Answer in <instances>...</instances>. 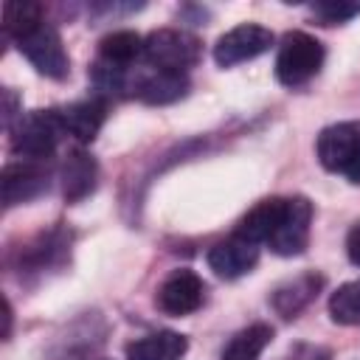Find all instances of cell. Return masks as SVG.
<instances>
[{"instance_id":"5b68a950","label":"cell","mask_w":360,"mask_h":360,"mask_svg":"<svg viewBox=\"0 0 360 360\" xmlns=\"http://www.w3.org/2000/svg\"><path fill=\"white\" fill-rule=\"evenodd\" d=\"M17 48L48 79H65L68 70H70V59H68V51L62 45V37L48 22H39L34 31H28L25 37H20L17 39Z\"/></svg>"},{"instance_id":"6da1fadb","label":"cell","mask_w":360,"mask_h":360,"mask_svg":"<svg viewBox=\"0 0 360 360\" xmlns=\"http://www.w3.org/2000/svg\"><path fill=\"white\" fill-rule=\"evenodd\" d=\"M323 59H326V51L312 34L290 31L284 34L276 53V79L287 87L307 84L323 68Z\"/></svg>"},{"instance_id":"3957f363","label":"cell","mask_w":360,"mask_h":360,"mask_svg":"<svg viewBox=\"0 0 360 360\" xmlns=\"http://www.w3.org/2000/svg\"><path fill=\"white\" fill-rule=\"evenodd\" d=\"M200 53H202L200 39L180 28H158L143 39V59L155 70L186 73L200 62Z\"/></svg>"},{"instance_id":"ba28073f","label":"cell","mask_w":360,"mask_h":360,"mask_svg":"<svg viewBox=\"0 0 360 360\" xmlns=\"http://www.w3.org/2000/svg\"><path fill=\"white\" fill-rule=\"evenodd\" d=\"M309 225H312V202L307 197H287L284 217L273 236L267 239L270 250L278 256H298L309 245Z\"/></svg>"},{"instance_id":"ffe728a7","label":"cell","mask_w":360,"mask_h":360,"mask_svg":"<svg viewBox=\"0 0 360 360\" xmlns=\"http://www.w3.org/2000/svg\"><path fill=\"white\" fill-rule=\"evenodd\" d=\"M39 22H45L39 3H6L3 6V31L8 37H14V39L25 37Z\"/></svg>"},{"instance_id":"2e32d148","label":"cell","mask_w":360,"mask_h":360,"mask_svg":"<svg viewBox=\"0 0 360 360\" xmlns=\"http://www.w3.org/2000/svg\"><path fill=\"white\" fill-rule=\"evenodd\" d=\"M188 93V76L174 70H155L135 84V96L146 104H172Z\"/></svg>"},{"instance_id":"7402d4cb","label":"cell","mask_w":360,"mask_h":360,"mask_svg":"<svg viewBox=\"0 0 360 360\" xmlns=\"http://www.w3.org/2000/svg\"><path fill=\"white\" fill-rule=\"evenodd\" d=\"M346 253H349V262L360 267V222H357V225L349 231V236H346Z\"/></svg>"},{"instance_id":"ac0fdd59","label":"cell","mask_w":360,"mask_h":360,"mask_svg":"<svg viewBox=\"0 0 360 360\" xmlns=\"http://www.w3.org/2000/svg\"><path fill=\"white\" fill-rule=\"evenodd\" d=\"M273 326L267 323H250L239 329L222 349V360H259V354L270 346Z\"/></svg>"},{"instance_id":"4fadbf2b","label":"cell","mask_w":360,"mask_h":360,"mask_svg":"<svg viewBox=\"0 0 360 360\" xmlns=\"http://www.w3.org/2000/svg\"><path fill=\"white\" fill-rule=\"evenodd\" d=\"M188 352V340L180 332L160 329L127 343V360H183Z\"/></svg>"},{"instance_id":"8992f818","label":"cell","mask_w":360,"mask_h":360,"mask_svg":"<svg viewBox=\"0 0 360 360\" xmlns=\"http://www.w3.org/2000/svg\"><path fill=\"white\" fill-rule=\"evenodd\" d=\"M202 301H205V281L188 267L172 270L155 292L158 309L172 315V318H183V315L197 312L202 307Z\"/></svg>"},{"instance_id":"277c9868","label":"cell","mask_w":360,"mask_h":360,"mask_svg":"<svg viewBox=\"0 0 360 360\" xmlns=\"http://www.w3.org/2000/svg\"><path fill=\"white\" fill-rule=\"evenodd\" d=\"M62 124L56 110H37L17 118V124L11 127V149L22 158V160H45L53 155L56 143H59Z\"/></svg>"},{"instance_id":"7c38bea8","label":"cell","mask_w":360,"mask_h":360,"mask_svg":"<svg viewBox=\"0 0 360 360\" xmlns=\"http://www.w3.org/2000/svg\"><path fill=\"white\" fill-rule=\"evenodd\" d=\"M98 180V166L90 152L73 149L62 163V194L68 202H82L93 194Z\"/></svg>"},{"instance_id":"e0dca14e","label":"cell","mask_w":360,"mask_h":360,"mask_svg":"<svg viewBox=\"0 0 360 360\" xmlns=\"http://www.w3.org/2000/svg\"><path fill=\"white\" fill-rule=\"evenodd\" d=\"M98 53H101L98 62L124 70V68L132 65L138 56H143V39H141V34L127 31V28H124V31H112V34H107V37L98 42Z\"/></svg>"},{"instance_id":"8fae6325","label":"cell","mask_w":360,"mask_h":360,"mask_svg":"<svg viewBox=\"0 0 360 360\" xmlns=\"http://www.w3.org/2000/svg\"><path fill=\"white\" fill-rule=\"evenodd\" d=\"M56 115H59L65 135L76 138L79 143H90L104 124L107 104L101 98H84V101H73V104L56 110Z\"/></svg>"},{"instance_id":"30bf717a","label":"cell","mask_w":360,"mask_h":360,"mask_svg":"<svg viewBox=\"0 0 360 360\" xmlns=\"http://www.w3.org/2000/svg\"><path fill=\"white\" fill-rule=\"evenodd\" d=\"M259 262V248L256 242L233 233L228 239H219L217 245H211L208 250V267L219 276V278H239L245 273H250Z\"/></svg>"},{"instance_id":"44dd1931","label":"cell","mask_w":360,"mask_h":360,"mask_svg":"<svg viewBox=\"0 0 360 360\" xmlns=\"http://www.w3.org/2000/svg\"><path fill=\"white\" fill-rule=\"evenodd\" d=\"M312 14L321 20V22H326V25H332V22H346V20H352L354 14H360V3H335V0H329V3H315L312 6Z\"/></svg>"},{"instance_id":"d6986e66","label":"cell","mask_w":360,"mask_h":360,"mask_svg":"<svg viewBox=\"0 0 360 360\" xmlns=\"http://www.w3.org/2000/svg\"><path fill=\"white\" fill-rule=\"evenodd\" d=\"M329 315L340 326H360V278L340 284L329 295Z\"/></svg>"},{"instance_id":"9c48e42d","label":"cell","mask_w":360,"mask_h":360,"mask_svg":"<svg viewBox=\"0 0 360 360\" xmlns=\"http://www.w3.org/2000/svg\"><path fill=\"white\" fill-rule=\"evenodd\" d=\"M0 186H3V205L6 208L20 205V202H28V200L39 197L42 191H48V169L39 160H17V163H8L3 169Z\"/></svg>"},{"instance_id":"603a6c76","label":"cell","mask_w":360,"mask_h":360,"mask_svg":"<svg viewBox=\"0 0 360 360\" xmlns=\"http://www.w3.org/2000/svg\"><path fill=\"white\" fill-rule=\"evenodd\" d=\"M14 115H17V96L14 90H3V124L8 129L14 127Z\"/></svg>"},{"instance_id":"7a4b0ae2","label":"cell","mask_w":360,"mask_h":360,"mask_svg":"<svg viewBox=\"0 0 360 360\" xmlns=\"http://www.w3.org/2000/svg\"><path fill=\"white\" fill-rule=\"evenodd\" d=\"M315 152L326 172H340L352 183H360V121H340L321 129Z\"/></svg>"},{"instance_id":"9a60e30c","label":"cell","mask_w":360,"mask_h":360,"mask_svg":"<svg viewBox=\"0 0 360 360\" xmlns=\"http://www.w3.org/2000/svg\"><path fill=\"white\" fill-rule=\"evenodd\" d=\"M321 284H323V278H321V276H315V273L295 276V278L284 281L281 287H276V292H273L270 304H273V309H276L278 315L292 318V315H298V312H301V309H304V307L318 295Z\"/></svg>"},{"instance_id":"5bb4252c","label":"cell","mask_w":360,"mask_h":360,"mask_svg":"<svg viewBox=\"0 0 360 360\" xmlns=\"http://www.w3.org/2000/svg\"><path fill=\"white\" fill-rule=\"evenodd\" d=\"M284 205H287V197H267L262 202H256L242 219H239V228L236 233L250 239V242H267L273 236V231L278 228L281 217H284Z\"/></svg>"},{"instance_id":"52a82bcc","label":"cell","mask_w":360,"mask_h":360,"mask_svg":"<svg viewBox=\"0 0 360 360\" xmlns=\"http://www.w3.org/2000/svg\"><path fill=\"white\" fill-rule=\"evenodd\" d=\"M273 45V31L256 22H242L231 31H225L214 45V59L219 68H233L239 62L256 59Z\"/></svg>"}]
</instances>
